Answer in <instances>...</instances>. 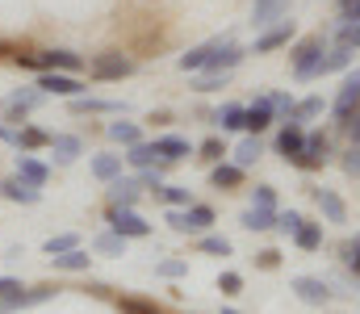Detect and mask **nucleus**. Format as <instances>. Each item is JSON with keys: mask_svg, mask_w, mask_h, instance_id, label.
Masks as SVG:
<instances>
[{"mask_svg": "<svg viewBox=\"0 0 360 314\" xmlns=\"http://www.w3.org/2000/svg\"><path fill=\"white\" fill-rule=\"evenodd\" d=\"M252 206L276 209V189H272V185H256V189H252Z\"/></svg>", "mask_w": 360, "mask_h": 314, "instance_id": "45", "label": "nucleus"}, {"mask_svg": "<svg viewBox=\"0 0 360 314\" xmlns=\"http://www.w3.org/2000/svg\"><path fill=\"white\" fill-rule=\"evenodd\" d=\"M218 46H222V38H214V42H201V46H193L188 55H180V59H176V67H180V72H201V67H205V59H210V55H214Z\"/></svg>", "mask_w": 360, "mask_h": 314, "instance_id": "22", "label": "nucleus"}, {"mask_svg": "<svg viewBox=\"0 0 360 314\" xmlns=\"http://www.w3.org/2000/svg\"><path fill=\"white\" fill-rule=\"evenodd\" d=\"M68 247H80V235H55V239H46V256H59Z\"/></svg>", "mask_w": 360, "mask_h": 314, "instance_id": "43", "label": "nucleus"}, {"mask_svg": "<svg viewBox=\"0 0 360 314\" xmlns=\"http://www.w3.org/2000/svg\"><path fill=\"white\" fill-rule=\"evenodd\" d=\"M51 155L59 164H72L76 155H84V138L80 134H51Z\"/></svg>", "mask_w": 360, "mask_h": 314, "instance_id": "14", "label": "nucleus"}, {"mask_svg": "<svg viewBox=\"0 0 360 314\" xmlns=\"http://www.w3.org/2000/svg\"><path fill=\"white\" fill-rule=\"evenodd\" d=\"M269 105H272V113H285V117H289V109H293V101H289L285 93H276V97H269Z\"/></svg>", "mask_w": 360, "mask_h": 314, "instance_id": "52", "label": "nucleus"}, {"mask_svg": "<svg viewBox=\"0 0 360 314\" xmlns=\"http://www.w3.org/2000/svg\"><path fill=\"white\" fill-rule=\"evenodd\" d=\"M344 126H348V134H352V143H360V109L352 113V117H348V122H344Z\"/></svg>", "mask_w": 360, "mask_h": 314, "instance_id": "54", "label": "nucleus"}, {"mask_svg": "<svg viewBox=\"0 0 360 314\" xmlns=\"http://www.w3.org/2000/svg\"><path fill=\"white\" fill-rule=\"evenodd\" d=\"M260 151H264V147H260V138L252 134V138H243V143L235 147V164H239V168H252V164L260 159Z\"/></svg>", "mask_w": 360, "mask_h": 314, "instance_id": "35", "label": "nucleus"}, {"mask_svg": "<svg viewBox=\"0 0 360 314\" xmlns=\"http://www.w3.org/2000/svg\"><path fill=\"white\" fill-rule=\"evenodd\" d=\"M335 38H340V46H348V51H352V46H360V21H344Z\"/></svg>", "mask_w": 360, "mask_h": 314, "instance_id": "44", "label": "nucleus"}, {"mask_svg": "<svg viewBox=\"0 0 360 314\" xmlns=\"http://www.w3.org/2000/svg\"><path fill=\"white\" fill-rule=\"evenodd\" d=\"M168 226L172 230H180V235H201V230H210L214 226V209L210 206H184V209H176L172 206V214H168Z\"/></svg>", "mask_w": 360, "mask_h": 314, "instance_id": "3", "label": "nucleus"}, {"mask_svg": "<svg viewBox=\"0 0 360 314\" xmlns=\"http://www.w3.org/2000/svg\"><path fill=\"white\" fill-rule=\"evenodd\" d=\"M0 59H13V46L8 42H0Z\"/></svg>", "mask_w": 360, "mask_h": 314, "instance_id": "57", "label": "nucleus"}, {"mask_svg": "<svg viewBox=\"0 0 360 314\" xmlns=\"http://www.w3.org/2000/svg\"><path fill=\"white\" fill-rule=\"evenodd\" d=\"M323 55H327V38H323V34H310V38H302V42L293 46V76H297V80H310V76H319V67H323Z\"/></svg>", "mask_w": 360, "mask_h": 314, "instance_id": "1", "label": "nucleus"}, {"mask_svg": "<svg viewBox=\"0 0 360 314\" xmlns=\"http://www.w3.org/2000/svg\"><path fill=\"white\" fill-rule=\"evenodd\" d=\"M256 264H260V268H276V264H281V251H260V256H256Z\"/></svg>", "mask_w": 360, "mask_h": 314, "instance_id": "53", "label": "nucleus"}, {"mask_svg": "<svg viewBox=\"0 0 360 314\" xmlns=\"http://www.w3.org/2000/svg\"><path fill=\"white\" fill-rule=\"evenodd\" d=\"M197 247H201L205 256H231V239H222V235H205Z\"/></svg>", "mask_w": 360, "mask_h": 314, "instance_id": "40", "label": "nucleus"}, {"mask_svg": "<svg viewBox=\"0 0 360 314\" xmlns=\"http://www.w3.org/2000/svg\"><path fill=\"white\" fill-rule=\"evenodd\" d=\"M285 8H289V0H256L252 4V25L256 30H269L272 21L285 17Z\"/></svg>", "mask_w": 360, "mask_h": 314, "instance_id": "17", "label": "nucleus"}, {"mask_svg": "<svg viewBox=\"0 0 360 314\" xmlns=\"http://www.w3.org/2000/svg\"><path fill=\"white\" fill-rule=\"evenodd\" d=\"M239 63H243V51L226 42V46H218V51L205 59V72H210V76H226V72H231V67H239Z\"/></svg>", "mask_w": 360, "mask_h": 314, "instance_id": "13", "label": "nucleus"}, {"mask_svg": "<svg viewBox=\"0 0 360 314\" xmlns=\"http://www.w3.org/2000/svg\"><path fill=\"white\" fill-rule=\"evenodd\" d=\"M0 197L4 202H21V206H34L42 197V189L30 185V181H21V176H8V181H0Z\"/></svg>", "mask_w": 360, "mask_h": 314, "instance_id": "11", "label": "nucleus"}, {"mask_svg": "<svg viewBox=\"0 0 360 314\" xmlns=\"http://www.w3.org/2000/svg\"><path fill=\"white\" fill-rule=\"evenodd\" d=\"M109 226L126 239H147L151 235V222H143L134 214V206H109Z\"/></svg>", "mask_w": 360, "mask_h": 314, "instance_id": "6", "label": "nucleus"}, {"mask_svg": "<svg viewBox=\"0 0 360 314\" xmlns=\"http://www.w3.org/2000/svg\"><path fill=\"white\" fill-rule=\"evenodd\" d=\"M272 117H276V113H272L269 97H264V101H256L252 109H248V117H243V126H248L252 134H260V130H269V126H272Z\"/></svg>", "mask_w": 360, "mask_h": 314, "instance_id": "28", "label": "nucleus"}, {"mask_svg": "<svg viewBox=\"0 0 360 314\" xmlns=\"http://www.w3.org/2000/svg\"><path fill=\"white\" fill-rule=\"evenodd\" d=\"M13 63L25 67V72H42V59H38V55H21V51H13Z\"/></svg>", "mask_w": 360, "mask_h": 314, "instance_id": "49", "label": "nucleus"}, {"mask_svg": "<svg viewBox=\"0 0 360 314\" xmlns=\"http://www.w3.org/2000/svg\"><path fill=\"white\" fill-rule=\"evenodd\" d=\"M17 176H21V181H30V185H38V189H42V185H46V181H51V168H46V164H42V159H34V155H30V151H21V155H17Z\"/></svg>", "mask_w": 360, "mask_h": 314, "instance_id": "15", "label": "nucleus"}, {"mask_svg": "<svg viewBox=\"0 0 360 314\" xmlns=\"http://www.w3.org/2000/svg\"><path fill=\"white\" fill-rule=\"evenodd\" d=\"M92 176H96V181L122 176V155H96V159H92Z\"/></svg>", "mask_w": 360, "mask_h": 314, "instance_id": "33", "label": "nucleus"}, {"mask_svg": "<svg viewBox=\"0 0 360 314\" xmlns=\"http://www.w3.org/2000/svg\"><path fill=\"white\" fill-rule=\"evenodd\" d=\"M293 243H297L302 251H319V247H323V226L302 218V222H297V230H293Z\"/></svg>", "mask_w": 360, "mask_h": 314, "instance_id": "26", "label": "nucleus"}, {"mask_svg": "<svg viewBox=\"0 0 360 314\" xmlns=\"http://www.w3.org/2000/svg\"><path fill=\"white\" fill-rule=\"evenodd\" d=\"M139 193H143V176L139 181H122V176L109 181V206H134Z\"/></svg>", "mask_w": 360, "mask_h": 314, "instance_id": "16", "label": "nucleus"}, {"mask_svg": "<svg viewBox=\"0 0 360 314\" xmlns=\"http://www.w3.org/2000/svg\"><path fill=\"white\" fill-rule=\"evenodd\" d=\"M34 89H42L46 97H80L84 93V80L76 72H38Z\"/></svg>", "mask_w": 360, "mask_h": 314, "instance_id": "4", "label": "nucleus"}, {"mask_svg": "<svg viewBox=\"0 0 360 314\" xmlns=\"http://www.w3.org/2000/svg\"><path fill=\"white\" fill-rule=\"evenodd\" d=\"M340 256H344V264H348V268L360 277V235H356V239H348V243L340 247Z\"/></svg>", "mask_w": 360, "mask_h": 314, "instance_id": "41", "label": "nucleus"}, {"mask_svg": "<svg viewBox=\"0 0 360 314\" xmlns=\"http://www.w3.org/2000/svg\"><path fill=\"white\" fill-rule=\"evenodd\" d=\"M302 143H306V130H302L297 122H285V130L276 134V151H281L285 159H293V155L302 151Z\"/></svg>", "mask_w": 360, "mask_h": 314, "instance_id": "19", "label": "nucleus"}, {"mask_svg": "<svg viewBox=\"0 0 360 314\" xmlns=\"http://www.w3.org/2000/svg\"><path fill=\"white\" fill-rule=\"evenodd\" d=\"M117 310L122 314H164L155 302H143V298H117Z\"/></svg>", "mask_w": 360, "mask_h": 314, "instance_id": "38", "label": "nucleus"}, {"mask_svg": "<svg viewBox=\"0 0 360 314\" xmlns=\"http://www.w3.org/2000/svg\"><path fill=\"white\" fill-rule=\"evenodd\" d=\"M89 251H80V247H68V251H59V256H51V264L55 268H63V273H84L89 268Z\"/></svg>", "mask_w": 360, "mask_h": 314, "instance_id": "27", "label": "nucleus"}, {"mask_svg": "<svg viewBox=\"0 0 360 314\" xmlns=\"http://www.w3.org/2000/svg\"><path fill=\"white\" fill-rule=\"evenodd\" d=\"M55 289H13V294H4L0 298V310H21V306H38V302H46Z\"/></svg>", "mask_w": 360, "mask_h": 314, "instance_id": "18", "label": "nucleus"}, {"mask_svg": "<svg viewBox=\"0 0 360 314\" xmlns=\"http://www.w3.org/2000/svg\"><path fill=\"white\" fill-rule=\"evenodd\" d=\"M218 289H222V294H239V289H243V277H239V273H222V277H218Z\"/></svg>", "mask_w": 360, "mask_h": 314, "instance_id": "48", "label": "nucleus"}, {"mask_svg": "<svg viewBox=\"0 0 360 314\" xmlns=\"http://www.w3.org/2000/svg\"><path fill=\"white\" fill-rule=\"evenodd\" d=\"M210 181H214V189H239L243 185V168L239 164H214V172H210Z\"/></svg>", "mask_w": 360, "mask_h": 314, "instance_id": "25", "label": "nucleus"}, {"mask_svg": "<svg viewBox=\"0 0 360 314\" xmlns=\"http://www.w3.org/2000/svg\"><path fill=\"white\" fill-rule=\"evenodd\" d=\"M344 172H348V176H360V143H352V147L344 151Z\"/></svg>", "mask_w": 360, "mask_h": 314, "instance_id": "46", "label": "nucleus"}, {"mask_svg": "<svg viewBox=\"0 0 360 314\" xmlns=\"http://www.w3.org/2000/svg\"><path fill=\"white\" fill-rule=\"evenodd\" d=\"M293 294H297L302 302H310V306H327V302H331V285L319 281V277H297V281H293Z\"/></svg>", "mask_w": 360, "mask_h": 314, "instance_id": "10", "label": "nucleus"}, {"mask_svg": "<svg viewBox=\"0 0 360 314\" xmlns=\"http://www.w3.org/2000/svg\"><path fill=\"white\" fill-rule=\"evenodd\" d=\"M38 59H42V72H80L89 63L76 51H38Z\"/></svg>", "mask_w": 360, "mask_h": 314, "instance_id": "9", "label": "nucleus"}, {"mask_svg": "<svg viewBox=\"0 0 360 314\" xmlns=\"http://www.w3.org/2000/svg\"><path fill=\"white\" fill-rule=\"evenodd\" d=\"M310 197L319 202V209L327 214V222H348V206L331 193V189H310Z\"/></svg>", "mask_w": 360, "mask_h": 314, "instance_id": "21", "label": "nucleus"}, {"mask_svg": "<svg viewBox=\"0 0 360 314\" xmlns=\"http://www.w3.org/2000/svg\"><path fill=\"white\" fill-rule=\"evenodd\" d=\"M0 105H4V101H0Z\"/></svg>", "mask_w": 360, "mask_h": 314, "instance_id": "59", "label": "nucleus"}, {"mask_svg": "<svg viewBox=\"0 0 360 314\" xmlns=\"http://www.w3.org/2000/svg\"><path fill=\"white\" fill-rule=\"evenodd\" d=\"M297 222H302V214H297V209H285V214H276V226H281L285 235H293V230H297Z\"/></svg>", "mask_w": 360, "mask_h": 314, "instance_id": "47", "label": "nucleus"}, {"mask_svg": "<svg viewBox=\"0 0 360 314\" xmlns=\"http://www.w3.org/2000/svg\"><path fill=\"white\" fill-rule=\"evenodd\" d=\"M323 109H327V105H323V97H306V101H297L293 109H289V122H297V126H302V122H314Z\"/></svg>", "mask_w": 360, "mask_h": 314, "instance_id": "32", "label": "nucleus"}, {"mask_svg": "<svg viewBox=\"0 0 360 314\" xmlns=\"http://www.w3.org/2000/svg\"><path fill=\"white\" fill-rule=\"evenodd\" d=\"M38 147H51V134L42 126H21L17 130V151H38Z\"/></svg>", "mask_w": 360, "mask_h": 314, "instance_id": "29", "label": "nucleus"}, {"mask_svg": "<svg viewBox=\"0 0 360 314\" xmlns=\"http://www.w3.org/2000/svg\"><path fill=\"white\" fill-rule=\"evenodd\" d=\"M340 17L344 21H360V0H340Z\"/></svg>", "mask_w": 360, "mask_h": 314, "instance_id": "51", "label": "nucleus"}, {"mask_svg": "<svg viewBox=\"0 0 360 314\" xmlns=\"http://www.w3.org/2000/svg\"><path fill=\"white\" fill-rule=\"evenodd\" d=\"M222 314H239V310H222Z\"/></svg>", "mask_w": 360, "mask_h": 314, "instance_id": "58", "label": "nucleus"}, {"mask_svg": "<svg viewBox=\"0 0 360 314\" xmlns=\"http://www.w3.org/2000/svg\"><path fill=\"white\" fill-rule=\"evenodd\" d=\"M13 289H21V285H17L13 277H0V298H4V294H13Z\"/></svg>", "mask_w": 360, "mask_h": 314, "instance_id": "55", "label": "nucleus"}, {"mask_svg": "<svg viewBox=\"0 0 360 314\" xmlns=\"http://www.w3.org/2000/svg\"><path fill=\"white\" fill-rule=\"evenodd\" d=\"M155 193L168 202V206H176V209H184V206H193V197H188V189H180V185H155Z\"/></svg>", "mask_w": 360, "mask_h": 314, "instance_id": "37", "label": "nucleus"}, {"mask_svg": "<svg viewBox=\"0 0 360 314\" xmlns=\"http://www.w3.org/2000/svg\"><path fill=\"white\" fill-rule=\"evenodd\" d=\"M222 155H226V143H222V138H205V143H201V159H205V164H218Z\"/></svg>", "mask_w": 360, "mask_h": 314, "instance_id": "42", "label": "nucleus"}, {"mask_svg": "<svg viewBox=\"0 0 360 314\" xmlns=\"http://www.w3.org/2000/svg\"><path fill=\"white\" fill-rule=\"evenodd\" d=\"M248 230H272L276 226V209H264V206H252L243 218H239Z\"/></svg>", "mask_w": 360, "mask_h": 314, "instance_id": "30", "label": "nucleus"}, {"mask_svg": "<svg viewBox=\"0 0 360 314\" xmlns=\"http://www.w3.org/2000/svg\"><path fill=\"white\" fill-rule=\"evenodd\" d=\"M101 256H126V235H117V230H109V235H96V243H92Z\"/></svg>", "mask_w": 360, "mask_h": 314, "instance_id": "36", "label": "nucleus"}, {"mask_svg": "<svg viewBox=\"0 0 360 314\" xmlns=\"http://www.w3.org/2000/svg\"><path fill=\"white\" fill-rule=\"evenodd\" d=\"M46 101V93H42V89H25V93H13V97H8V117H4V122H17V126H21V117H25V113H30V109H38V105Z\"/></svg>", "mask_w": 360, "mask_h": 314, "instance_id": "12", "label": "nucleus"}, {"mask_svg": "<svg viewBox=\"0 0 360 314\" xmlns=\"http://www.w3.org/2000/svg\"><path fill=\"white\" fill-rule=\"evenodd\" d=\"M0 143H13V147H17V130H13V126H0Z\"/></svg>", "mask_w": 360, "mask_h": 314, "instance_id": "56", "label": "nucleus"}, {"mask_svg": "<svg viewBox=\"0 0 360 314\" xmlns=\"http://www.w3.org/2000/svg\"><path fill=\"white\" fill-rule=\"evenodd\" d=\"M109 138L122 147H134V143H143V130L134 122H109Z\"/></svg>", "mask_w": 360, "mask_h": 314, "instance_id": "31", "label": "nucleus"}, {"mask_svg": "<svg viewBox=\"0 0 360 314\" xmlns=\"http://www.w3.org/2000/svg\"><path fill=\"white\" fill-rule=\"evenodd\" d=\"M331 159V143H327V134H306V143H302V151L289 159L293 168H302V172H314V168H323Z\"/></svg>", "mask_w": 360, "mask_h": 314, "instance_id": "5", "label": "nucleus"}, {"mask_svg": "<svg viewBox=\"0 0 360 314\" xmlns=\"http://www.w3.org/2000/svg\"><path fill=\"white\" fill-rule=\"evenodd\" d=\"M89 76H92V80H101V84H109V80H126V76H134V59H130V55H122V51L92 55V59H89Z\"/></svg>", "mask_w": 360, "mask_h": 314, "instance_id": "2", "label": "nucleus"}, {"mask_svg": "<svg viewBox=\"0 0 360 314\" xmlns=\"http://www.w3.org/2000/svg\"><path fill=\"white\" fill-rule=\"evenodd\" d=\"M243 117H248V109H243V105H226V109H218V113H214V122H218L222 130H243Z\"/></svg>", "mask_w": 360, "mask_h": 314, "instance_id": "34", "label": "nucleus"}, {"mask_svg": "<svg viewBox=\"0 0 360 314\" xmlns=\"http://www.w3.org/2000/svg\"><path fill=\"white\" fill-rule=\"evenodd\" d=\"M293 34H297V25H293V21H276V25H269V30L256 38V55H272V51L289 46V42H293Z\"/></svg>", "mask_w": 360, "mask_h": 314, "instance_id": "8", "label": "nucleus"}, {"mask_svg": "<svg viewBox=\"0 0 360 314\" xmlns=\"http://www.w3.org/2000/svg\"><path fill=\"white\" fill-rule=\"evenodd\" d=\"M184 268H188V264H184V260H164V264H160V268H155V273H160V277H180V273H184Z\"/></svg>", "mask_w": 360, "mask_h": 314, "instance_id": "50", "label": "nucleus"}, {"mask_svg": "<svg viewBox=\"0 0 360 314\" xmlns=\"http://www.w3.org/2000/svg\"><path fill=\"white\" fill-rule=\"evenodd\" d=\"M331 109H335L340 126H344V122H348V117L360 109V67H356V72H348V80H344V89H340V97H335V105H331Z\"/></svg>", "mask_w": 360, "mask_h": 314, "instance_id": "7", "label": "nucleus"}, {"mask_svg": "<svg viewBox=\"0 0 360 314\" xmlns=\"http://www.w3.org/2000/svg\"><path fill=\"white\" fill-rule=\"evenodd\" d=\"M348 63H352V51H348V46H340V51H331V55L323 59V67H319V76H323V72H344Z\"/></svg>", "mask_w": 360, "mask_h": 314, "instance_id": "39", "label": "nucleus"}, {"mask_svg": "<svg viewBox=\"0 0 360 314\" xmlns=\"http://www.w3.org/2000/svg\"><path fill=\"white\" fill-rule=\"evenodd\" d=\"M122 159H126L130 168H139V172H143V168H160V164H164V159H160V151H155V143H134Z\"/></svg>", "mask_w": 360, "mask_h": 314, "instance_id": "20", "label": "nucleus"}, {"mask_svg": "<svg viewBox=\"0 0 360 314\" xmlns=\"http://www.w3.org/2000/svg\"><path fill=\"white\" fill-rule=\"evenodd\" d=\"M155 151H160V159H164V164H180L184 155H193L188 138H180V134H168V138H160V143H155Z\"/></svg>", "mask_w": 360, "mask_h": 314, "instance_id": "23", "label": "nucleus"}, {"mask_svg": "<svg viewBox=\"0 0 360 314\" xmlns=\"http://www.w3.org/2000/svg\"><path fill=\"white\" fill-rule=\"evenodd\" d=\"M72 113H126L122 101H101V97H72Z\"/></svg>", "mask_w": 360, "mask_h": 314, "instance_id": "24", "label": "nucleus"}]
</instances>
